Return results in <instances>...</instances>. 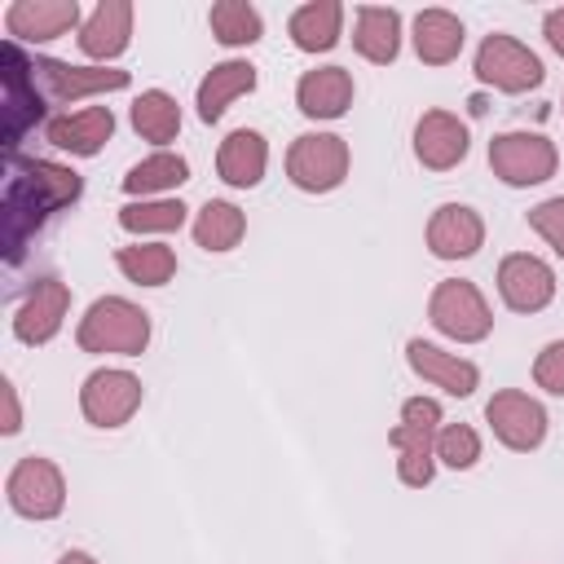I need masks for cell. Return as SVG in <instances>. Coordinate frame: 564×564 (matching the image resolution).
I'll return each instance as SVG.
<instances>
[{
    "label": "cell",
    "mask_w": 564,
    "mask_h": 564,
    "mask_svg": "<svg viewBox=\"0 0 564 564\" xmlns=\"http://www.w3.org/2000/svg\"><path fill=\"white\" fill-rule=\"evenodd\" d=\"M84 194V176L53 159L4 154V185H0V234H4V264H22L31 238Z\"/></svg>",
    "instance_id": "6da1fadb"
},
{
    "label": "cell",
    "mask_w": 564,
    "mask_h": 564,
    "mask_svg": "<svg viewBox=\"0 0 564 564\" xmlns=\"http://www.w3.org/2000/svg\"><path fill=\"white\" fill-rule=\"evenodd\" d=\"M75 344L93 357H141L150 344V313L128 295H101L84 308Z\"/></svg>",
    "instance_id": "7a4b0ae2"
},
{
    "label": "cell",
    "mask_w": 564,
    "mask_h": 564,
    "mask_svg": "<svg viewBox=\"0 0 564 564\" xmlns=\"http://www.w3.org/2000/svg\"><path fill=\"white\" fill-rule=\"evenodd\" d=\"M445 414L436 397H410L401 401V423L388 432V445L397 449V476L410 489L432 485L436 476V432Z\"/></svg>",
    "instance_id": "3957f363"
},
{
    "label": "cell",
    "mask_w": 564,
    "mask_h": 564,
    "mask_svg": "<svg viewBox=\"0 0 564 564\" xmlns=\"http://www.w3.org/2000/svg\"><path fill=\"white\" fill-rule=\"evenodd\" d=\"M0 62H4V70H0V128H4V154H13L18 141L44 119L48 97L40 93L35 70H31V53L18 40H4Z\"/></svg>",
    "instance_id": "277c9868"
},
{
    "label": "cell",
    "mask_w": 564,
    "mask_h": 564,
    "mask_svg": "<svg viewBox=\"0 0 564 564\" xmlns=\"http://www.w3.org/2000/svg\"><path fill=\"white\" fill-rule=\"evenodd\" d=\"M427 322L454 344H480L494 330V308L467 278H441L427 295Z\"/></svg>",
    "instance_id": "5b68a950"
},
{
    "label": "cell",
    "mask_w": 564,
    "mask_h": 564,
    "mask_svg": "<svg viewBox=\"0 0 564 564\" xmlns=\"http://www.w3.org/2000/svg\"><path fill=\"white\" fill-rule=\"evenodd\" d=\"M4 502L22 520H57L66 511V476L44 454H22L4 476Z\"/></svg>",
    "instance_id": "8992f818"
},
{
    "label": "cell",
    "mask_w": 564,
    "mask_h": 564,
    "mask_svg": "<svg viewBox=\"0 0 564 564\" xmlns=\"http://www.w3.org/2000/svg\"><path fill=\"white\" fill-rule=\"evenodd\" d=\"M352 154L339 132H300L286 150V181L304 194H330L348 181Z\"/></svg>",
    "instance_id": "52a82bcc"
},
{
    "label": "cell",
    "mask_w": 564,
    "mask_h": 564,
    "mask_svg": "<svg viewBox=\"0 0 564 564\" xmlns=\"http://www.w3.org/2000/svg\"><path fill=\"white\" fill-rule=\"evenodd\" d=\"M471 70H476V79L485 88H498V93H511V97H520V93H529V88H538L546 79L542 57L524 40H516L507 31H489L480 40Z\"/></svg>",
    "instance_id": "ba28073f"
},
{
    "label": "cell",
    "mask_w": 564,
    "mask_h": 564,
    "mask_svg": "<svg viewBox=\"0 0 564 564\" xmlns=\"http://www.w3.org/2000/svg\"><path fill=\"white\" fill-rule=\"evenodd\" d=\"M560 167V150L551 137L542 132H529V128H516V132H498L489 141V172L511 185V189H529V185H542L551 181Z\"/></svg>",
    "instance_id": "9c48e42d"
},
{
    "label": "cell",
    "mask_w": 564,
    "mask_h": 564,
    "mask_svg": "<svg viewBox=\"0 0 564 564\" xmlns=\"http://www.w3.org/2000/svg\"><path fill=\"white\" fill-rule=\"evenodd\" d=\"M31 70H35L40 93L48 97V106H75V101H84V97L123 93V88L132 84V75L119 70V66H70V62L44 57V53L31 57Z\"/></svg>",
    "instance_id": "30bf717a"
},
{
    "label": "cell",
    "mask_w": 564,
    "mask_h": 564,
    "mask_svg": "<svg viewBox=\"0 0 564 564\" xmlns=\"http://www.w3.org/2000/svg\"><path fill=\"white\" fill-rule=\"evenodd\" d=\"M141 397H145V388H141V379H137L132 370H123V366H101V370H93V375L84 379V388H79V414H84L93 427L115 432V427H123V423L141 410Z\"/></svg>",
    "instance_id": "8fae6325"
},
{
    "label": "cell",
    "mask_w": 564,
    "mask_h": 564,
    "mask_svg": "<svg viewBox=\"0 0 564 564\" xmlns=\"http://www.w3.org/2000/svg\"><path fill=\"white\" fill-rule=\"evenodd\" d=\"M485 423L494 432L498 445L516 449V454H529L546 441V410L538 397L520 392V388H498L489 401H485Z\"/></svg>",
    "instance_id": "7c38bea8"
},
{
    "label": "cell",
    "mask_w": 564,
    "mask_h": 564,
    "mask_svg": "<svg viewBox=\"0 0 564 564\" xmlns=\"http://www.w3.org/2000/svg\"><path fill=\"white\" fill-rule=\"evenodd\" d=\"M70 313V286L62 278H35V286L13 308V339L26 348L48 344Z\"/></svg>",
    "instance_id": "4fadbf2b"
},
{
    "label": "cell",
    "mask_w": 564,
    "mask_h": 564,
    "mask_svg": "<svg viewBox=\"0 0 564 564\" xmlns=\"http://www.w3.org/2000/svg\"><path fill=\"white\" fill-rule=\"evenodd\" d=\"M498 295L511 313H542L555 300V269L542 256L511 251L498 264Z\"/></svg>",
    "instance_id": "5bb4252c"
},
{
    "label": "cell",
    "mask_w": 564,
    "mask_h": 564,
    "mask_svg": "<svg viewBox=\"0 0 564 564\" xmlns=\"http://www.w3.org/2000/svg\"><path fill=\"white\" fill-rule=\"evenodd\" d=\"M79 26H84V13L75 0H13L4 9L9 40H26V44H48Z\"/></svg>",
    "instance_id": "9a60e30c"
},
{
    "label": "cell",
    "mask_w": 564,
    "mask_h": 564,
    "mask_svg": "<svg viewBox=\"0 0 564 564\" xmlns=\"http://www.w3.org/2000/svg\"><path fill=\"white\" fill-rule=\"evenodd\" d=\"M471 150V132L458 115L449 110H423L419 123H414V159L427 167V172H449L467 159Z\"/></svg>",
    "instance_id": "2e32d148"
},
{
    "label": "cell",
    "mask_w": 564,
    "mask_h": 564,
    "mask_svg": "<svg viewBox=\"0 0 564 564\" xmlns=\"http://www.w3.org/2000/svg\"><path fill=\"white\" fill-rule=\"evenodd\" d=\"M423 238H427V251L436 260H471L485 247V220L467 203H441L427 216Z\"/></svg>",
    "instance_id": "e0dca14e"
},
{
    "label": "cell",
    "mask_w": 564,
    "mask_h": 564,
    "mask_svg": "<svg viewBox=\"0 0 564 564\" xmlns=\"http://www.w3.org/2000/svg\"><path fill=\"white\" fill-rule=\"evenodd\" d=\"M405 361H410V370H414L423 383L441 388L445 397H471V392L480 388V366L467 361V357H458V352L436 348L432 339H419V335L405 339Z\"/></svg>",
    "instance_id": "ac0fdd59"
},
{
    "label": "cell",
    "mask_w": 564,
    "mask_h": 564,
    "mask_svg": "<svg viewBox=\"0 0 564 564\" xmlns=\"http://www.w3.org/2000/svg\"><path fill=\"white\" fill-rule=\"evenodd\" d=\"M75 44L93 66H106V62L123 57L128 44H132V4L128 0H101L84 18V26L75 31Z\"/></svg>",
    "instance_id": "d6986e66"
},
{
    "label": "cell",
    "mask_w": 564,
    "mask_h": 564,
    "mask_svg": "<svg viewBox=\"0 0 564 564\" xmlns=\"http://www.w3.org/2000/svg\"><path fill=\"white\" fill-rule=\"evenodd\" d=\"M110 137H115V110L110 106L66 110V115H53L44 123V141L62 154H75V159H93Z\"/></svg>",
    "instance_id": "ffe728a7"
},
{
    "label": "cell",
    "mask_w": 564,
    "mask_h": 564,
    "mask_svg": "<svg viewBox=\"0 0 564 564\" xmlns=\"http://www.w3.org/2000/svg\"><path fill=\"white\" fill-rule=\"evenodd\" d=\"M352 93H357V84H352V70L348 66H313V70H304L300 75V84H295V106H300V115L304 119H344L348 115V106H352Z\"/></svg>",
    "instance_id": "44dd1931"
},
{
    "label": "cell",
    "mask_w": 564,
    "mask_h": 564,
    "mask_svg": "<svg viewBox=\"0 0 564 564\" xmlns=\"http://www.w3.org/2000/svg\"><path fill=\"white\" fill-rule=\"evenodd\" d=\"M260 75L247 57H229V62H216L203 79H198V93H194V106H198V119L203 123H220V115L229 110V101L256 93Z\"/></svg>",
    "instance_id": "7402d4cb"
},
{
    "label": "cell",
    "mask_w": 564,
    "mask_h": 564,
    "mask_svg": "<svg viewBox=\"0 0 564 564\" xmlns=\"http://www.w3.org/2000/svg\"><path fill=\"white\" fill-rule=\"evenodd\" d=\"M216 172L234 189H256L269 172V141L256 128H234L216 150Z\"/></svg>",
    "instance_id": "603a6c76"
},
{
    "label": "cell",
    "mask_w": 564,
    "mask_h": 564,
    "mask_svg": "<svg viewBox=\"0 0 564 564\" xmlns=\"http://www.w3.org/2000/svg\"><path fill=\"white\" fill-rule=\"evenodd\" d=\"M410 40H414V53L423 66H449L463 53L467 26L449 9H419L410 22Z\"/></svg>",
    "instance_id": "cb8c5ba5"
},
{
    "label": "cell",
    "mask_w": 564,
    "mask_h": 564,
    "mask_svg": "<svg viewBox=\"0 0 564 564\" xmlns=\"http://www.w3.org/2000/svg\"><path fill=\"white\" fill-rule=\"evenodd\" d=\"M185 181H189V159L176 150H154L119 176V189L128 198H172V189H181Z\"/></svg>",
    "instance_id": "d4e9b609"
},
{
    "label": "cell",
    "mask_w": 564,
    "mask_h": 564,
    "mask_svg": "<svg viewBox=\"0 0 564 564\" xmlns=\"http://www.w3.org/2000/svg\"><path fill=\"white\" fill-rule=\"evenodd\" d=\"M401 35H405V31H401V13L388 9V4H361V9L352 13V48H357L366 62H375V66L397 62Z\"/></svg>",
    "instance_id": "484cf974"
},
{
    "label": "cell",
    "mask_w": 564,
    "mask_h": 564,
    "mask_svg": "<svg viewBox=\"0 0 564 564\" xmlns=\"http://www.w3.org/2000/svg\"><path fill=\"white\" fill-rule=\"evenodd\" d=\"M286 35L300 53H330L344 35V4L339 0H308L286 18Z\"/></svg>",
    "instance_id": "4316f807"
},
{
    "label": "cell",
    "mask_w": 564,
    "mask_h": 564,
    "mask_svg": "<svg viewBox=\"0 0 564 564\" xmlns=\"http://www.w3.org/2000/svg\"><path fill=\"white\" fill-rule=\"evenodd\" d=\"M189 234H194V242L203 247V251H234L238 242H242V234H247V212L238 207V203H229V198H207L198 212H194V225H189Z\"/></svg>",
    "instance_id": "83f0119b"
},
{
    "label": "cell",
    "mask_w": 564,
    "mask_h": 564,
    "mask_svg": "<svg viewBox=\"0 0 564 564\" xmlns=\"http://www.w3.org/2000/svg\"><path fill=\"white\" fill-rule=\"evenodd\" d=\"M128 119H132V132H137L141 141H150V145H167V141L181 137V106H176V97L163 93V88H145V93L132 101Z\"/></svg>",
    "instance_id": "f1b7e54d"
},
{
    "label": "cell",
    "mask_w": 564,
    "mask_h": 564,
    "mask_svg": "<svg viewBox=\"0 0 564 564\" xmlns=\"http://www.w3.org/2000/svg\"><path fill=\"white\" fill-rule=\"evenodd\" d=\"M189 220V207L181 198H128L119 207V229L132 238H150V234H176Z\"/></svg>",
    "instance_id": "f546056e"
},
{
    "label": "cell",
    "mask_w": 564,
    "mask_h": 564,
    "mask_svg": "<svg viewBox=\"0 0 564 564\" xmlns=\"http://www.w3.org/2000/svg\"><path fill=\"white\" fill-rule=\"evenodd\" d=\"M207 26H212V40L225 48H247V44H260L264 35V18L247 0H216L207 9Z\"/></svg>",
    "instance_id": "4dcf8cb0"
},
{
    "label": "cell",
    "mask_w": 564,
    "mask_h": 564,
    "mask_svg": "<svg viewBox=\"0 0 564 564\" xmlns=\"http://www.w3.org/2000/svg\"><path fill=\"white\" fill-rule=\"evenodd\" d=\"M115 264L137 286H167L176 278V251L167 242H132L115 251Z\"/></svg>",
    "instance_id": "1f68e13d"
},
{
    "label": "cell",
    "mask_w": 564,
    "mask_h": 564,
    "mask_svg": "<svg viewBox=\"0 0 564 564\" xmlns=\"http://www.w3.org/2000/svg\"><path fill=\"white\" fill-rule=\"evenodd\" d=\"M436 463H445L454 471L476 467L480 463V436H476V427H467V423H441V432H436Z\"/></svg>",
    "instance_id": "d6a6232c"
},
{
    "label": "cell",
    "mask_w": 564,
    "mask_h": 564,
    "mask_svg": "<svg viewBox=\"0 0 564 564\" xmlns=\"http://www.w3.org/2000/svg\"><path fill=\"white\" fill-rule=\"evenodd\" d=\"M529 229L564 260V194H555V198H542L538 207H529Z\"/></svg>",
    "instance_id": "836d02e7"
},
{
    "label": "cell",
    "mask_w": 564,
    "mask_h": 564,
    "mask_svg": "<svg viewBox=\"0 0 564 564\" xmlns=\"http://www.w3.org/2000/svg\"><path fill=\"white\" fill-rule=\"evenodd\" d=\"M533 383L551 397H564V339H551L538 357H533Z\"/></svg>",
    "instance_id": "e575fe53"
},
{
    "label": "cell",
    "mask_w": 564,
    "mask_h": 564,
    "mask_svg": "<svg viewBox=\"0 0 564 564\" xmlns=\"http://www.w3.org/2000/svg\"><path fill=\"white\" fill-rule=\"evenodd\" d=\"M0 401H4V423H0V432L4 436H18L22 432V401H18V383L4 375L0 379Z\"/></svg>",
    "instance_id": "d590c367"
},
{
    "label": "cell",
    "mask_w": 564,
    "mask_h": 564,
    "mask_svg": "<svg viewBox=\"0 0 564 564\" xmlns=\"http://www.w3.org/2000/svg\"><path fill=\"white\" fill-rule=\"evenodd\" d=\"M542 35H546V44L564 57V4H555V9L542 18Z\"/></svg>",
    "instance_id": "8d00e7d4"
},
{
    "label": "cell",
    "mask_w": 564,
    "mask_h": 564,
    "mask_svg": "<svg viewBox=\"0 0 564 564\" xmlns=\"http://www.w3.org/2000/svg\"><path fill=\"white\" fill-rule=\"evenodd\" d=\"M57 564H97V555H88V551H62Z\"/></svg>",
    "instance_id": "74e56055"
}]
</instances>
